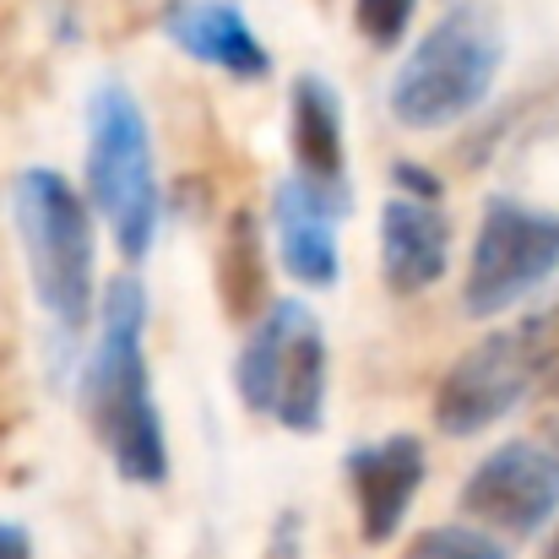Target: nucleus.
I'll return each instance as SVG.
<instances>
[{"label":"nucleus","instance_id":"obj_18","mask_svg":"<svg viewBox=\"0 0 559 559\" xmlns=\"http://www.w3.org/2000/svg\"><path fill=\"white\" fill-rule=\"evenodd\" d=\"M0 559H33V544L16 522H0Z\"/></svg>","mask_w":559,"mask_h":559},{"label":"nucleus","instance_id":"obj_19","mask_svg":"<svg viewBox=\"0 0 559 559\" xmlns=\"http://www.w3.org/2000/svg\"><path fill=\"white\" fill-rule=\"evenodd\" d=\"M544 559H559V538H555V549H549V555H544Z\"/></svg>","mask_w":559,"mask_h":559},{"label":"nucleus","instance_id":"obj_2","mask_svg":"<svg viewBox=\"0 0 559 559\" xmlns=\"http://www.w3.org/2000/svg\"><path fill=\"white\" fill-rule=\"evenodd\" d=\"M500 60H506V38H500L495 16L484 5H456L402 60V71L391 82V115L407 131L456 126L462 115H473L489 98Z\"/></svg>","mask_w":559,"mask_h":559},{"label":"nucleus","instance_id":"obj_14","mask_svg":"<svg viewBox=\"0 0 559 559\" xmlns=\"http://www.w3.org/2000/svg\"><path fill=\"white\" fill-rule=\"evenodd\" d=\"M217 294H223L228 316H239V321L266 310V250H261L250 212H239L228 223V239H223V255H217Z\"/></svg>","mask_w":559,"mask_h":559},{"label":"nucleus","instance_id":"obj_12","mask_svg":"<svg viewBox=\"0 0 559 559\" xmlns=\"http://www.w3.org/2000/svg\"><path fill=\"white\" fill-rule=\"evenodd\" d=\"M348 206L326 190L288 180L272 195V223H277V245H283V266L305 283V288H332L337 283V217Z\"/></svg>","mask_w":559,"mask_h":559},{"label":"nucleus","instance_id":"obj_8","mask_svg":"<svg viewBox=\"0 0 559 559\" xmlns=\"http://www.w3.org/2000/svg\"><path fill=\"white\" fill-rule=\"evenodd\" d=\"M462 511L516 538L538 533L559 511V451L544 440H511L489 451L462 489Z\"/></svg>","mask_w":559,"mask_h":559},{"label":"nucleus","instance_id":"obj_13","mask_svg":"<svg viewBox=\"0 0 559 559\" xmlns=\"http://www.w3.org/2000/svg\"><path fill=\"white\" fill-rule=\"evenodd\" d=\"M451 250V223L440 217L435 201L418 195H391L380 206V266L396 294H424L440 283Z\"/></svg>","mask_w":559,"mask_h":559},{"label":"nucleus","instance_id":"obj_7","mask_svg":"<svg viewBox=\"0 0 559 559\" xmlns=\"http://www.w3.org/2000/svg\"><path fill=\"white\" fill-rule=\"evenodd\" d=\"M559 266V217L527 201H489L473 261H467V316H500L522 305L538 283H549Z\"/></svg>","mask_w":559,"mask_h":559},{"label":"nucleus","instance_id":"obj_11","mask_svg":"<svg viewBox=\"0 0 559 559\" xmlns=\"http://www.w3.org/2000/svg\"><path fill=\"white\" fill-rule=\"evenodd\" d=\"M164 33L186 49L190 60L217 66V71H228L239 82H255V76L272 71L266 44L255 38V27L245 22V11L228 5V0H175L164 11Z\"/></svg>","mask_w":559,"mask_h":559},{"label":"nucleus","instance_id":"obj_15","mask_svg":"<svg viewBox=\"0 0 559 559\" xmlns=\"http://www.w3.org/2000/svg\"><path fill=\"white\" fill-rule=\"evenodd\" d=\"M407 559H511L500 544H489L484 533H473V527H435V533H424Z\"/></svg>","mask_w":559,"mask_h":559},{"label":"nucleus","instance_id":"obj_16","mask_svg":"<svg viewBox=\"0 0 559 559\" xmlns=\"http://www.w3.org/2000/svg\"><path fill=\"white\" fill-rule=\"evenodd\" d=\"M413 11H418V0H354V22L374 49H396Z\"/></svg>","mask_w":559,"mask_h":559},{"label":"nucleus","instance_id":"obj_3","mask_svg":"<svg viewBox=\"0 0 559 559\" xmlns=\"http://www.w3.org/2000/svg\"><path fill=\"white\" fill-rule=\"evenodd\" d=\"M16 234L27 250V272L38 288V305L66 326L82 332L93 316V212L55 169H27L16 190Z\"/></svg>","mask_w":559,"mask_h":559},{"label":"nucleus","instance_id":"obj_1","mask_svg":"<svg viewBox=\"0 0 559 559\" xmlns=\"http://www.w3.org/2000/svg\"><path fill=\"white\" fill-rule=\"evenodd\" d=\"M142 326H147V294L126 272L104 288L98 310V348L87 359V418L120 467L126 484H164L169 478V445H164V418L153 402V374L142 354Z\"/></svg>","mask_w":559,"mask_h":559},{"label":"nucleus","instance_id":"obj_9","mask_svg":"<svg viewBox=\"0 0 559 559\" xmlns=\"http://www.w3.org/2000/svg\"><path fill=\"white\" fill-rule=\"evenodd\" d=\"M348 489L359 500L365 544H391L396 527L413 511V495L424 484V445L413 435H385L380 445H359L343 456Z\"/></svg>","mask_w":559,"mask_h":559},{"label":"nucleus","instance_id":"obj_5","mask_svg":"<svg viewBox=\"0 0 559 559\" xmlns=\"http://www.w3.org/2000/svg\"><path fill=\"white\" fill-rule=\"evenodd\" d=\"M559 365V305L538 310L495 337H484L478 348H467L451 374L435 391V424L456 440L500 424L544 374Z\"/></svg>","mask_w":559,"mask_h":559},{"label":"nucleus","instance_id":"obj_10","mask_svg":"<svg viewBox=\"0 0 559 559\" xmlns=\"http://www.w3.org/2000/svg\"><path fill=\"white\" fill-rule=\"evenodd\" d=\"M288 131H294V164L299 180L326 195H337L343 206H354L348 186V142H343V98L326 76H299L294 82V109H288Z\"/></svg>","mask_w":559,"mask_h":559},{"label":"nucleus","instance_id":"obj_17","mask_svg":"<svg viewBox=\"0 0 559 559\" xmlns=\"http://www.w3.org/2000/svg\"><path fill=\"white\" fill-rule=\"evenodd\" d=\"M266 559H299V516H294V511L277 516L272 544H266Z\"/></svg>","mask_w":559,"mask_h":559},{"label":"nucleus","instance_id":"obj_6","mask_svg":"<svg viewBox=\"0 0 559 559\" xmlns=\"http://www.w3.org/2000/svg\"><path fill=\"white\" fill-rule=\"evenodd\" d=\"M239 396L250 413L277 418L294 435L326 424V337L305 305H272L239 354Z\"/></svg>","mask_w":559,"mask_h":559},{"label":"nucleus","instance_id":"obj_4","mask_svg":"<svg viewBox=\"0 0 559 559\" xmlns=\"http://www.w3.org/2000/svg\"><path fill=\"white\" fill-rule=\"evenodd\" d=\"M87 180L93 206L115 228L120 255L136 266L158 234V164L142 104L126 87H98L87 109Z\"/></svg>","mask_w":559,"mask_h":559}]
</instances>
